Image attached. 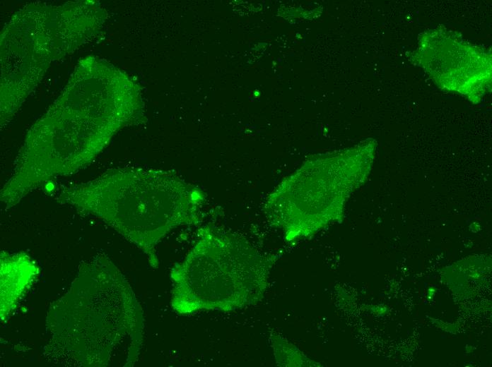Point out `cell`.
<instances>
[{
	"instance_id": "cell-1",
	"label": "cell",
	"mask_w": 492,
	"mask_h": 367,
	"mask_svg": "<svg viewBox=\"0 0 492 367\" xmlns=\"http://www.w3.org/2000/svg\"><path fill=\"white\" fill-rule=\"evenodd\" d=\"M55 199L102 219L157 268L158 244L180 226L199 224L206 194L172 171L127 167L62 186Z\"/></svg>"
},
{
	"instance_id": "cell-2",
	"label": "cell",
	"mask_w": 492,
	"mask_h": 367,
	"mask_svg": "<svg viewBox=\"0 0 492 367\" xmlns=\"http://www.w3.org/2000/svg\"><path fill=\"white\" fill-rule=\"evenodd\" d=\"M273 264L247 242L203 226L193 247L171 270V306L189 315L254 305L264 296Z\"/></svg>"
}]
</instances>
